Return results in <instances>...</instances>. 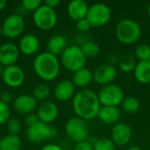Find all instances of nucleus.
<instances>
[{
    "instance_id": "1",
    "label": "nucleus",
    "mask_w": 150,
    "mask_h": 150,
    "mask_svg": "<svg viewBox=\"0 0 150 150\" xmlns=\"http://www.w3.org/2000/svg\"><path fill=\"white\" fill-rule=\"evenodd\" d=\"M98 94L91 89H82L72 99V109L76 117L86 121L98 117L101 108Z\"/></svg>"
},
{
    "instance_id": "2",
    "label": "nucleus",
    "mask_w": 150,
    "mask_h": 150,
    "mask_svg": "<svg viewBox=\"0 0 150 150\" xmlns=\"http://www.w3.org/2000/svg\"><path fill=\"white\" fill-rule=\"evenodd\" d=\"M33 66L35 74L45 82L54 81L61 70V62L58 57L47 51L37 54Z\"/></svg>"
},
{
    "instance_id": "3",
    "label": "nucleus",
    "mask_w": 150,
    "mask_h": 150,
    "mask_svg": "<svg viewBox=\"0 0 150 150\" xmlns=\"http://www.w3.org/2000/svg\"><path fill=\"white\" fill-rule=\"evenodd\" d=\"M117 40L124 45L135 44L142 36V27L140 24L133 18H123L115 27Z\"/></svg>"
},
{
    "instance_id": "4",
    "label": "nucleus",
    "mask_w": 150,
    "mask_h": 150,
    "mask_svg": "<svg viewBox=\"0 0 150 150\" xmlns=\"http://www.w3.org/2000/svg\"><path fill=\"white\" fill-rule=\"evenodd\" d=\"M60 62L67 70L74 73L85 67L87 59L83 54L80 46L70 45L61 54Z\"/></svg>"
},
{
    "instance_id": "5",
    "label": "nucleus",
    "mask_w": 150,
    "mask_h": 150,
    "mask_svg": "<svg viewBox=\"0 0 150 150\" xmlns=\"http://www.w3.org/2000/svg\"><path fill=\"white\" fill-rule=\"evenodd\" d=\"M65 133L69 140L75 143L86 141L90 134L89 125L86 120L75 116L67 120L65 124Z\"/></svg>"
},
{
    "instance_id": "6",
    "label": "nucleus",
    "mask_w": 150,
    "mask_h": 150,
    "mask_svg": "<svg viewBox=\"0 0 150 150\" xmlns=\"http://www.w3.org/2000/svg\"><path fill=\"white\" fill-rule=\"evenodd\" d=\"M56 135L57 131L55 128L41 121L28 127L26 130V137L28 141L33 144L43 143L47 140L54 139Z\"/></svg>"
},
{
    "instance_id": "7",
    "label": "nucleus",
    "mask_w": 150,
    "mask_h": 150,
    "mask_svg": "<svg viewBox=\"0 0 150 150\" xmlns=\"http://www.w3.org/2000/svg\"><path fill=\"white\" fill-rule=\"evenodd\" d=\"M98 97L102 106L119 107L125 98V94L120 86L112 83L102 87L98 93Z\"/></svg>"
},
{
    "instance_id": "8",
    "label": "nucleus",
    "mask_w": 150,
    "mask_h": 150,
    "mask_svg": "<svg viewBox=\"0 0 150 150\" xmlns=\"http://www.w3.org/2000/svg\"><path fill=\"white\" fill-rule=\"evenodd\" d=\"M112 18L110 7L103 3H96L90 5L86 18L92 27H101L108 24Z\"/></svg>"
},
{
    "instance_id": "9",
    "label": "nucleus",
    "mask_w": 150,
    "mask_h": 150,
    "mask_svg": "<svg viewBox=\"0 0 150 150\" xmlns=\"http://www.w3.org/2000/svg\"><path fill=\"white\" fill-rule=\"evenodd\" d=\"M33 20L39 29L48 31L55 26L57 23V14L55 10L42 4L39 9L33 12Z\"/></svg>"
},
{
    "instance_id": "10",
    "label": "nucleus",
    "mask_w": 150,
    "mask_h": 150,
    "mask_svg": "<svg viewBox=\"0 0 150 150\" xmlns=\"http://www.w3.org/2000/svg\"><path fill=\"white\" fill-rule=\"evenodd\" d=\"M25 19L21 14L12 13L5 18L2 24L3 35L9 39L18 37L25 29Z\"/></svg>"
},
{
    "instance_id": "11",
    "label": "nucleus",
    "mask_w": 150,
    "mask_h": 150,
    "mask_svg": "<svg viewBox=\"0 0 150 150\" xmlns=\"http://www.w3.org/2000/svg\"><path fill=\"white\" fill-rule=\"evenodd\" d=\"M25 75L22 68L14 64L11 66L4 67L2 79L4 84L10 88H18L25 82Z\"/></svg>"
},
{
    "instance_id": "12",
    "label": "nucleus",
    "mask_w": 150,
    "mask_h": 150,
    "mask_svg": "<svg viewBox=\"0 0 150 150\" xmlns=\"http://www.w3.org/2000/svg\"><path fill=\"white\" fill-rule=\"evenodd\" d=\"M117 77V69L114 66L105 63L99 65L93 71V81L102 87L113 83Z\"/></svg>"
},
{
    "instance_id": "13",
    "label": "nucleus",
    "mask_w": 150,
    "mask_h": 150,
    "mask_svg": "<svg viewBox=\"0 0 150 150\" xmlns=\"http://www.w3.org/2000/svg\"><path fill=\"white\" fill-rule=\"evenodd\" d=\"M131 127L126 122H118L113 125L111 130V140L116 146L123 147L127 145L132 138Z\"/></svg>"
},
{
    "instance_id": "14",
    "label": "nucleus",
    "mask_w": 150,
    "mask_h": 150,
    "mask_svg": "<svg viewBox=\"0 0 150 150\" xmlns=\"http://www.w3.org/2000/svg\"><path fill=\"white\" fill-rule=\"evenodd\" d=\"M18 47L11 42H6L0 46V64L4 68L14 65L19 58Z\"/></svg>"
},
{
    "instance_id": "15",
    "label": "nucleus",
    "mask_w": 150,
    "mask_h": 150,
    "mask_svg": "<svg viewBox=\"0 0 150 150\" xmlns=\"http://www.w3.org/2000/svg\"><path fill=\"white\" fill-rule=\"evenodd\" d=\"M36 114L38 115L40 121L49 125L56 120L59 115V108L55 103L45 101L39 105Z\"/></svg>"
},
{
    "instance_id": "16",
    "label": "nucleus",
    "mask_w": 150,
    "mask_h": 150,
    "mask_svg": "<svg viewBox=\"0 0 150 150\" xmlns=\"http://www.w3.org/2000/svg\"><path fill=\"white\" fill-rule=\"evenodd\" d=\"M76 86L71 80H62L55 85L54 89V95L58 101L67 102L76 95Z\"/></svg>"
},
{
    "instance_id": "17",
    "label": "nucleus",
    "mask_w": 150,
    "mask_h": 150,
    "mask_svg": "<svg viewBox=\"0 0 150 150\" xmlns=\"http://www.w3.org/2000/svg\"><path fill=\"white\" fill-rule=\"evenodd\" d=\"M13 107L16 112L27 115L33 113L37 108V100L33 97V95L22 94L14 99Z\"/></svg>"
},
{
    "instance_id": "18",
    "label": "nucleus",
    "mask_w": 150,
    "mask_h": 150,
    "mask_svg": "<svg viewBox=\"0 0 150 150\" xmlns=\"http://www.w3.org/2000/svg\"><path fill=\"white\" fill-rule=\"evenodd\" d=\"M89 7L90 5L84 0H72L68 4L67 12L72 20L77 22L86 18Z\"/></svg>"
},
{
    "instance_id": "19",
    "label": "nucleus",
    "mask_w": 150,
    "mask_h": 150,
    "mask_svg": "<svg viewBox=\"0 0 150 150\" xmlns=\"http://www.w3.org/2000/svg\"><path fill=\"white\" fill-rule=\"evenodd\" d=\"M18 47L20 53L25 55H33L36 54L40 48V40L36 35L27 33L21 37Z\"/></svg>"
},
{
    "instance_id": "20",
    "label": "nucleus",
    "mask_w": 150,
    "mask_h": 150,
    "mask_svg": "<svg viewBox=\"0 0 150 150\" xmlns=\"http://www.w3.org/2000/svg\"><path fill=\"white\" fill-rule=\"evenodd\" d=\"M121 112L117 106H101L98 117V120L105 125H115L120 122Z\"/></svg>"
},
{
    "instance_id": "21",
    "label": "nucleus",
    "mask_w": 150,
    "mask_h": 150,
    "mask_svg": "<svg viewBox=\"0 0 150 150\" xmlns=\"http://www.w3.org/2000/svg\"><path fill=\"white\" fill-rule=\"evenodd\" d=\"M71 81L76 87L86 89L93 81V71L84 67L73 73Z\"/></svg>"
},
{
    "instance_id": "22",
    "label": "nucleus",
    "mask_w": 150,
    "mask_h": 150,
    "mask_svg": "<svg viewBox=\"0 0 150 150\" xmlns=\"http://www.w3.org/2000/svg\"><path fill=\"white\" fill-rule=\"evenodd\" d=\"M68 47V40L65 36L61 34H56L52 36L47 43V52L54 55L62 54L64 50Z\"/></svg>"
},
{
    "instance_id": "23",
    "label": "nucleus",
    "mask_w": 150,
    "mask_h": 150,
    "mask_svg": "<svg viewBox=\"0 0 150 150\" xmlns=\"http://www.w3.org/2000/svg\"><path fill=\"white\" fill-rule=\"evenodd\" d=\"M134 76L140 83L150 84V61L138 62L134 70Z\"/></svg>"
},
{
    "instance_id": "24",
    "label": "nucleus",
    "mask_w": 150,
    "mask_h": 150,
    "mask_svg": "<svg viewBox=\"0 0 150 150\" xmlns=\"http://www.w3.org/2000/svg\"><path fill=\"white\" fill-rule=\"evenodd\" d=\"M21 145L18 135L7 134L0 139V150H21Z\"/></svg>"
},
{
    "instance_id": "25",
    "label": "nucleus",
    "mask_w": 150,
    "mask_h": 150,
    "mask_svg": "<svg viewBox=\"0 0 150 150\" xmlns=\"http://www.w3.org/2000/svg\"><path fill=\"white\" fill-rule=\"evenodd\" d=\"M137 62H137L134 54L127 53L120 58V62H119L118 65H119L120 69L122 72L131 73V72H134Z\"/></svg>"
},
{
    "instance_id": "26",
    "label": "nucleus",
    "mask_w": 150,
    "mask_h": 150,
    "mask_svg": "<svg viewBox=\"0 0 150 150\" xmlns=\"http://www.w3.org/2000/svg\"><path fill=\"white\" fill-rule=\"evenodd\" d=\"M122 110L128 114H134L136 113L141 106L140 101L138 100V98H136L135 97L133 96H129V97H125L122 104Z\"/></svg>"
},
{
    "instance_id": "27",
    "label": "nucleus",
    "mask_w": 150,
    "mask_h": 150,
    "mask_svg": "<svg viewBox=\"0 0 150 150\" xmlns=\"http://www.w3.org/2000/svg\"><path fill=\"white\" fill-rule=\"evenodd\" d=\"M80 47H81L83 54L86 57V59L95 58L100 53V47H99L98 44L91 40L86 41L83 45H81Z\"/></svg>"
},
{
    "instance_id": "28",
    "label": "nucleus",
    "mask_w": 150,
    "mask_h": 150,
    "mask_svg": "<svg viewBox=\"0 0 150 150\" xmlns=\"http://www.w3.org/2000/svg\"><path fill=\"white\" fill-rule=\"evenodd\" d=\"M51 90L49 86L46 83H40L38 84L33 91V97L37 100V101H42L45 102L47 101V98L50 96Z\"/></svg>"
},
{
    "instance_id": "29",
    "label": "nucleus",
    "mask_w": 150,
    "mask_h": 150,
    "mask_svg": "<svg viewBox=\"0 0 150 150\" xmlns=\"http://www.w3.org/2000/svg\"><path fill=\"white\" fill-rule=\"evenodd\" d=\"M134 56L138 62L150 61V46L148 44H140L134 49Z\"/></svg>"
},
{
    "instance_id": "30",
    "label": "nucleus",
    "mask_w": 150,
    "mask_h": 150,
    "mask_svg": "<svg viewBox=\"0 0 150 150\" xmlns=\"http://www.w3.org/2000/svg\"><path fill=\"white\" fill-rule=\"evenodd\" d=\"M93 150H116V145L109 138H101L93 144Z\"/></svg>"
},
{
    "instance_id": "31",
    "label": "nucleus",
    "mask_w": 150,
    "mask_h": 150,
    "mask_svg": "<svg viewBox=\"0 0 150 150\" xmlns=\"http://www.w3.org/2000/svg\"><path fill=\"white\" fill-rule=\"evenodd\" d=\"M21 129H22V125L19 120L13 118V119H10V120L7 122V131L9 134L18 135Z\"/></svg>"
},
{
    "instance_id": "32",
    "label": "nucleus",
    "mask_w": 150,
    "mask_h": 150,
    "mask_svg": "<svg viewBox=\"0 0 150 150\" xmlns=\"http://www.w3.org/2000/svg\"><path fill=\"white\" fill-rule=\"evenodd\" d=\"M11 119V109L9 105L0 100V125L7 124Z\"/></svg>"
},
{
    "instance_id": "33",
    "label": "nucleus",
    "mask_w": 150,
    "mask_h": 150,
    "mask_svg": "<svg viewBox=\"0 0 150 150\" xmlns=\"http://www.w3.org/2000/svg\"><path fill=\"white\" fill-rule=\"evenodd\" d=\"M42 4L40 0H23L21 2V6L24 10L28 11H35Z\"/></svg>"
},
{
    "instance_id": "34",
    "label": "nucleus",
    "mask_w": 150,
    "mask_h": 150,
    "mask_svg": "<svg viewBox=\"0 0 150 150\" xmlns=\"http://www.w3.org/2000/svg\"><path fill=\"white\" fill-rule=\"evenodd\" d=\"M76 30L80 33H85L88 31H90V29L92 26H91V23L88 21V19L85 18L80 19L79 21L76 22Z\"/></svg>"
},
{
    "instance_id": "35",
    "label": "nucleus",
    "mask_w": 150,
    "mask_h": 150,
    "mask_svg": "<svg viewBox=\"0 0 150 150\" xmlns=\"http://www.w3.org/2000/svg\"><path fill=\"white\" fill-rule=\"evenodd\" d=\"M73 150H93V144L89 141H83L75 144Z\"/></svg>"
},
{
    "instance_id": "36",
    "label": "nucleus",
    "mask_w": 150,
    "mask_h": 150,
    "mask_svg": "<svg viewBox=\"0 0 150 150\" xmlns=\"http://www.w3.org/2000/svg\"><path fill=\"white\" fill-rule=\"evenodd\" d=\"M40 120L38 118V115L36 113H30V114H27L25 118V124L28 127H31L34 124H36L37 122H39Z\"/></svg>"
},
{
    "instance_id": "37",
    "label": "nucleus",
    "mask_w": 150,
    "mask_h": 150,
    "mask_svg": "<svg viewBox=\"0 0 150 150\" xmlns=\"http://www.w3.org/2000/svg\"><path fill=\"white\" fill-rule=\"evenodd\" d=\"M12 99H13V98H12V95H11V92H9V91H4V92H2L1 97H0V100L2 102L9 105L12 101Z\"/></svg>"
},
{
    "instance_id": "38",
    "label": "nucleus",
    "mask_w": 150,
    "mask_h": 150,
    "mask_svg": "<svg viewBox=\"0 0 150 150\" xmlns=\"http://www.w3.org/2000/svg\"><path fill=\"white\" fill-rule=\"evenodd\" d=\"M119 62H120V57L116 54H112L107 58V63L114 67L116 64H119Z\"/></svg>"
},
{
    "instance_id": "39",
    "label": "nucleus",
    "mask_w": 150,
    "mask_h": 150,
    "mask_svg": "<svg viewBox=\"0 0 150 150\" xmlns=\"http://www.w3.org/2000/svg\"><path fill=\"white\" fill-rule=\"evenodd\" d=\"M40 150H64L60 145L55 143H47L44 145Z\"/></svg>"
},
{
    "instance_id": "40",
    "label": "nucleus",
    "mask_w": 150,
    "mask_h": 150,
    "mask_svg": "<svg viewBox=\"0 0 150 150\" xmlns=\"http://www.w3.org/2000/svg\"><path fill=\"white\" fill-rule=\"evenodd\" d=\"M60 3H61L60 0H46L44 4H45L47 6H48V7H50V8L55 10V8L60 4Z\"/></svg>"
},
{
    "instance_id": "41",
    "label": "nucleus",
    "mask_w": 150,
    "mask_h": 150,
    "mask_svg": "<svg viewBox=\"0 0 150 150\" xmlns=\"http://www.w3.org/2000/svg\"><path fill=\"white\" fill-rule=\"evenodd\" d=\"M7 2L5 0H0V11H3L5 7H6Z\"/></svg>"
},
{
    "instance_id": "42",
    "label": "nucleus",
    "mask_w": 150,
    "mask_h": 150,
    "mask_svg": "<svg viewBox=\"0 0 150 150\" xmlns=\"http://www.w3.org/2000/svg\"><path fill=\"white\" fill-rule=\"evenodd\" d=\"M127 150H142L140 147H138V146H131V147H129L128 149Z\"/></svg>"
},
{
    "instance_id": "43",
    "label": "nucleus",
    "mask_w": 150,
    "mask_h": 150,
    "mask_svg": "<svg viewBox=\"0 0 150 150\" xmlns=\"http://www.w3.org/2000/svg\"><path fill=\"white\" fill-rule=\"evenodd\" d=\"M3 71H4V67L0 64V77L2 78V75H3Z\"/></svg>"
},
{
    "instance_id": "44",
    "label": "nucleus",
    "mask_w": 150,
    "mask_h": 150,
    "mask_svg": "<svg viewBox=\"0 0 150 150\" xmlns=\"http://www.w3.org/2000/svg\"><path fill=\"white\" fill-rule=\"evenodd\" d=\"M147 11H148V15H149V18H150V4H149V6H148Z\"/></svg>"
},
{
    "instance_id": "45",
    "label": "nucleus",
    "mask_w": 150,
    "mask_h": 150,
    "mask_svg": "<svg viewBox=\"0 0 150 150\" xmlns=\"http://www.w3.org/2000/svg\"><path fill=\"white\" fill-rule=\"evenodd\" d=\"M0 35H3V30H2V24H0Z\"/></svg>"
},
{
    "instance_id": "46",
    "label": "nucleus",
    "mask_w": 150,
    "mask_h": 150,
    "mask_svg": "<svg viewBox=\"0 0 150 150\" xmlns=\"http://www.w3.org/2000/svg\"><path fill=\"white\" fill-rule=\"evenodd\" d=\"M1 94H2V91H1V87H0V97H1Z\"/></svg>"
},
{
    "instance_id": "47",
    "label": "nucleus",
    "mask_w": 150,
    "mask_h": 150,
    "mask_svg": "<svg viewBox=\"0 0 150 150\" xmlns=\"http://www.w3.org/2000/svg\"><path fill=\"white\" fill-rule=\"evenodd\" d=\"M24 150H31V149H24Z\"/></svg>"
},
{
    "instance_id": "48",
    "label": "nucleus",
    "mask_w": 150,
    "mask_h": 150,
    "mask_svg": "<svg viewBox=\"0 0 150 150\" xmlns=\"http://www.w3.org/2000/svg\"><path fill=\"white\" fill-rule=\"evenodd\" d=\"M149 89H150V86H149Z\"/></svg>"
}]
</instances>
